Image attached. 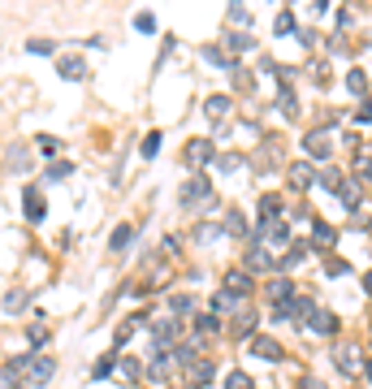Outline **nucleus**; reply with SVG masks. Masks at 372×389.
I'll return each instance as SVG.
<instances>
[{
  "mask_svg": "<svg viewBox=\"0 0 372 389\" xmlns=\"http://www.w3.org/2000/svg\"><path fill=\"white\" fill-rule=\"evenodd\" d=\"M230 108H234V104H230V95H208V104H204V112H208L213 121H221Z\"/></svg>",
  "mask_w": 372,
  "mask_h": 389,
  "instance_id": "nucleus-24",
  "label": "nucleus"
},
{
  "mask_svg": "<svg viewBox=\"0 0 372 389\" xmlns=\"http://www.w3.org/2000/svg\"><path fill=\"white\" fill-rule=\"evenodd\" d=\"M160 143H165V134H160V130H152V134L143 139V148H139V152H143V160H152V156L160 152Z\"/></svg>",
  "mask_w": 372,
  "mask_h": 389,
  "instance_id": "nucleus-38",
  "label": "nucleus"
},
{
  "mask_svg": "<svg viewBox=\"0 0 372 389\" xmlns=\"http://www.w3.org/2000/svg\"><path fill=\"white\" fill-rule=\"evenodd\" d=\"M329 277H351V264H346V259H337V255L325 259V281H329Z\"/></svg>",
  "mask_w": 372,
  "mask_h": 389,
  "instance_id": "nucleus-35",
  "label": "nucleus"
},
{
  "mask_svg": "<svg viewBox=\"0 0 372 389\" xmlns=\"http://www.w3.org/2000/svg\"><path fill=\"white\" fill-rule=\"evenodd\" d=\"M13 389H22V385H13Z\"/></svg>",
  "mask_w": 372,
  "mask_h": 389,
  "instance_id": "nucleus-51",
  "label": "nucleus"
},
{
  "mask_svg": "<svg viewBox=\"0 0 372 389\" xmlns=\"http://www.w3.org/2000/svg\"><path fill=\"white\" fill-rule=\"evenodd\" d=\"M186 377H190V389H204V385H213V377H217V363L199 359V363H190V368H186Z\"/></svg>",
  "mask_w": 372,
  "mask_h": 389,
  "instance_id": "nucleus-17",
  "label": "nucleus"
},
{
  "mask_svg": "<svg viewBox=\"0 0 372 389\" xmlns=\"http://www.w3.org/2000/svg\"><path fill=\"white\" fill-rule=\"evenodd\" d=\"M217 238H225V225H195L190 230V242H217Z\"/></svg>",
  "mask_w": 372,
  "mask_h": 389,
  "instance_id": "nucleus-26",
  "label": "nucleus"
},
{
  "mask_svg": "<svg viewBox=\"0 0 372 389\" xmlns=\"http://www.w3.org/2000/svg\"><path fill=\"white\" fill-rule=\"evenodd\" d=\"M130 238H135V230H130V225H117V230H112V238H108V251H112V255L130 251Z\"/></svg>",
  "mask_w": 372,
  "mask_h": 389,
  "instance_id": "nucleus-21",
  "label": "nucleus"
},
{
  "mask_svg": "<svg viewBox=\"0 0 372 389\" xmlns=\"http://www.w3.org/2000/svg\"><path fill=\"white\" fill-rule=\"evenodd\" d=\"M217 329H221V316H217V312H199V316H195V333H199V337L217 333Z\"/></svg>",
  "mask_w": 372,
  "mask_h": 389,
  "instance_id": "nucleus-27",
  "label": "nucleus"
},
{
  "mask_svg": "<svg viewBox=\"0 0 372 389\" xmlns=\"http://www.w3.org/2000/svg\"><path fill=\"white\" fill-rule=\"evenodd\" d=\"M355 177H360V182H372V139L355 148Z\"/></svg>",
  "mask_w": 372,
  "mask_h": 389,
  "instance_id": "nucleus-18",
  "label": "nucleus"
},
{
  "mask_svg": "<svg viewBox=\"0 0 372 389\" xmlns=\"http://www.w3.org/2000/svg\"><path fill=\"white\" fill-rule=\"evenodd\" d=\"M242 264H247V272H264V268H273V255L264 251L260 238H251V247H247V255H242Z\"/></svg>",
  "mask_w": 372,
  "mask_h": 389,
  "instance_id": "nucleus-9",
  "label": "nucleus"
},
{
  "mask_svg": "<svg viewBox=\"0 0 372 389\" xmlns=\"http://www.w3.org/2000/svg\"><path fill=\"white\" fill-rule=\"evenodd\" d=\"M268 299H273V307H286V303H295V299H299V295H295V281H290V277L268 281Z\"/></svg>",
  "mask_w": 372,
  "mask_h": 389,
  "instance_id": "nucleus-14",
  "label": "nucleus"
},
{
  "mask_svg": "<svg viewBox=\"0 0 372 389\" xmlns=\"http://www.w3.org/2000/svg\"><path fill=\"white\" fill-rule=\"evenodd\" d=\"M22 307H26V295H22V290H9V295H5V316H18Z\"/></svg>",
  "mask_w": 372,
  "mask_h": 389,
  "instance_id": "nucleus-37",
  "label": "nucleus"
},
{
  "mask_svg": "<svg viewBox=\"0 0 372 389\" xmlns=\"http://www.w3.org/2000/svg\"><path fill=\"white\" fill-rule=\"evenodd\" d=\"M290 30H299V22H295V13H290V9H282L277 22H273V35H290Z\"/></svg>",
  "mask_w": 372,
  "mask_h": 389,
  "instance_id": "nucleus-30",
  "label": "nucleus"
},
{
  "mask_svg": "<svg viewBox=\"0 0 372 389\" xmlns=\"http://www.w3.org/2000/svg\"><path fill=\"white\" fill-rule=\"evenodd\" d=\"M121 372H126V381H135V385H139V377H143L135 359H121Z\"/></svg>",
  "mask_w": 372,
  "mask_h": 389,
  "instance_id": "nucleus-46",
  "label": "nucleus"
},
{
  "mask_svg": "<svg viewBox=\"0 0 372 389\" xmlns=\"http://www.w3.org/2000/svg\"><path fill=\"white\" fill-rule=\"evenodd\" d=\"M286 212V199L282 194H260V225H277Z\"/></svg>",
  "mask_w": 372,
  "mask_h": 389,
  "instance_id": "nucleus-10",
  "label": "nucleus"
},
{
  "mask_svg": "<svg viewBox=\"0 0 372 389\" xmlns=\"http://www.w3.org/2000/svg\"><path fill=\"white\" fill-rule=\"evenodd\" d=\"M346 87H351V95H364V100H368V74L364 70H351L346 74Z\"/></svg>",
  "mask_w": 372,
  "mask_h": 389,
  "instance_id": "nucleus-28",
  "label": "nucleus"
},
{
  "mask_svg": "<svg viewBox=\"0 0 372 389\" xmlns=\"http://www.w3.org/2000/svg\"><path fill=\"white\" fill-rule=\"evenodd\" d=\"M364 295H372V268L364 272Z\"/></svg>",
  "mask_w": 372,
  "mask_h": 389,
  "instance_id": "nucleus-48",
  "label": "nucleus"
},
{
  "mask_svg": "<svg viewBox=\"0 0 372 389\" xmlns=\"http://www.w3.org/2000/svg\"><path fill=\"white\" fill-rule=\"evenodd\" d=\"M307 329H312V333H320V337H329V333H337V316L329 312V307H316V312H312V320H307Z\"/></svg>",
  "mask_w": 372,
  "mask_h": 389,
  "instance_id": "nucleus-13",
  "label": "nucleus"
},
{
  "mask_svg": "<svg viewBox=\"0 0 372 389\" xmlns=\"http://www.w3.org/2000/svg\"><path fill=\"white\" fill-rule=\"evenodd\" d=\"M177 203L182 208H190V212H195V203H213V186H208V177H199V173H190L186 182H182V190H177Z\"/></svg>",
  "mask_w": 372,
  "mask_h": 389,
  "instance_id": "nucleus-2",
  "label": "nucleus"
},
{
  "mask_svg": "<svg viewBox=\"0 0 372 389\" xmlns=\"http://www.w3.org/2000/svg\"><path fill=\"white\" fill-rule=\"evenodd\" d=\"M177 333H182V316H165V320H156V324H152V346H169Z\"/></svg>",
  "mask_w": 372,
  "mask_h": 389,
  "instance_id": "nucleus-7",
  "label": "nucleus"
},
{
  "mask_svg": "<svg viewBox=\"0 0 372 389\" xmlns=\"http://www.w3.org/2000/svg\"><path fill=\"white\" fill-rule=\"evenodd\" d=\"M217 169L221 173H234V169H242V160L238 156H217Z\"/></svg>",
  "mask_w": 372,
  "mask_h": 389,
  "instance_id": "nucleus-44",
  "label": "nucleus"
},
{
  "mask_svg": "<svg viewBox=\"0 0 372 389\" xmlns=\"http://www.w3.org/2000/svg\"><path fill=\"white\" fill-rule=\"evenodd\" d=\"M225 48H230V52H251L255 39L247 35V30H230V35H225Z\"/></svg>",
  "mask_w": 372,
  "mask_h": 389,
  "instance_id": "nucleus-25",
  "label": "nucleus"
},
{
  "mask_svg": "<svg viewBox=\"0 0 372 389\" xmlns=\"http://www.w3.org/2000/svg\"><path fill=\"white\" fill-rule=\"evenodd\" d=\"M312 182H320V177L307 169V165H290V169H286V186H290V190H307Z\"/></svg>",
  "mask_w": 372,
  "mask_h": 389,
  "instance_id": "nucleus-15",
  "label": "nucleus"
},
{
  "mask_svg": "<svg viewBox=\"0 0 372 389\" xmlns=\"http://www.w3.org/2000/svg\"><path fill=\"white\" fill-rule=\"evenodd\" d=\"M342 182H346V177L337 173V169H325V173H320V182H316V186H320V190H333V194H337V190H342Z\"/></svg>",
  "mask_w": 372,
  "mask_h": 389,
  "instance_id": "nucleus-32",
  "label": "nucleus"
},
{
  "mask_svg": "<svg viewBox=\"0 0 372 389\" xmlns=\"http://www.w3.org/2000/svg\"><path fill=\"white\" fill-rule=\"evenodd\" d=\"M70 173H74L70 160H57V165H48V177H43V182H66Z\"/></svg>",
  "mask_w": 372,
  "mask_h": 389,
  "instance_id": "nucleus-33",
  "label": "nucleus"
},
{
  "mask_svg": "<svg viewBox=\"0 0 372 389\" xmlns=\"http://www.w3.org/2000/svg\"><path fill=\"white\" fill-rule=\"evenodd\" d=\"M225 290H234L238 299H247L251 290H255V277H251L247 268H234V272H225Z\"/></svg>",
  "mask_w": 372,
  "mask_h": 389,
  "instance_id": "nucleus-12",
  "label": "nucleus"
},
{
  "mask_svg": "<svg viewBox=\"0 0 372 389\" xmlns=\"http://www.w3.org/2000/svg\"><path fill=\"white\" fill-rule=\"evenodd\" d=\"M221 225H225V234H230V238H247V217H242L238 208H230Z\"/></svg>",
  "mask_w": 372,
  "mask_h": 389,
  "instance_id": "nucleus-20",
  "label": "nucleus"
},
{
  "mask_svg": "<svg viewBox=\"0 0 372 389\" xmlns=\"http://www.w3.org/2000/svg\"><path fill=\"white\" fill-rule=\"evenodd\" d=\"M247 355H255V359H268V363H282V359H286V350L273 342V337H264V333H255V337H251Z\"/></svg>",
  "mask_w": 372,
  "mask_h": 389,
  "instance_id": "nucleus-6",
  "label": "nucleus"
},
{
  "mask_svg": "<svg viewBox=\"0 0 372 389\" xmlns=\"http://www.w3.org/2000/svg\"><path fill=\"white\" fill-rule=\"evenodd\" d=\"M277 108H282V117H299V95H295V87H282L277 91Z\"/></svg>",
  "mask_w": 372,
  "mask_h": 389,
  "instance_id": "nucleus-22",
  "label": "nucleus"
},
{
  "mask_svg": "<svg viewBox=\"0 0 372 389\" xmlns=\"http://www.w3.org/2000/svg\"><path fill=\"white\" fill-rule=\"evenodd\" d=\"M337 247V230H333V225L329 221H312V238H307V251H316V255H329Z\"/></svg>",
  "mask_w": 372,
  "mask_h": 389,
  "instance_id": "nucleus-3",
  "label": "nucleus"
},
{
  "mask_svg": "<svg viewBox=\"0 0 372 389\" xmlns=\"http://www.w3.org/2000/svg\"><path fill=\"white\" fill-rule=\"evenodd\" d=\"M112 368H117V355H104V359L91 368V381H108V377H112Z\"/></svg>",
  "mask_w": 372,
  "mask_h": 389,
  "instance_id": "nucleus-31",
  "label": "nucleus"
},
{
  "mask_svg": "<svg viewBox=\"0 0 372 389\" xmlns=\"http://www.w3.org/2000/svg\"><path fill=\"white\" fill-rule=\"evenodd\" d=\"M182 160L199 169V165H208V160H217V143H213V139H190L186 152H182Z\"/></svg>",
  "mask_w": 372,
  "mask_h": 389,
  "instance_id": "nucleus-5",
  "label": "nucleus"
},
{
  "mask_svg": "<svg viewBox=\"0 0 372 389\" xmlns=\"http://www.w3.org/2000/svg\"><path fill=\"white\" fill-rule=\"evenodd\" d=\"M355 121H360V126L372 121V100H360V108H355Z\"/></svg>",
  "mask_w": 372,
  "mask_h": 389,
  "instance_id": "nucleus-45",
  "label": "nucleus"
},
{
  "mask_svg": "<svg viewBox=\"0 0 372 389\" xmlns=\"http://www.w3.org/2000/svg\"><path fill=\"white\" fill-rule=\"evenodd\" d=\"M35 143H39V152H43V156H57V152H61V139H57V134H39Z\"/></svg>",
  "mask_w": 372,
  "mask_h": 389,
  "instance_id": "nucleus-40",
  "label": "nucleus"
},
{
  "mask_svg": "<svg viewBox=\"0 0 372 389\" xmlns=\"http://www.w3.org/2000/svg\"><path fill=\"white\" fill-rule=\"evenodd\" d=\"M169 307H173V316H186V312H195V299H190L186 290H182V295H173V299H169Z\"/></svg>",
  "mask_w": 372,
  "mask_h": 389,
  "instance_id": "nucleus-36",
  "label": "nucleus"
},
{
  "mask_svg": "<svg viewBox=\"0 0 372 389\" xmlns=\"http://www.w3.org/2000/svg\"><path fill=\"white\" fill-rule=\"evenodd\" d=\"M337 199H342V208H346V212H360L364 182H360V177H346V182H342V190H337Z\"/></svg>",
  "mask_w": 372,
  "mask_h": 389,
  "instance_id": "nucleus-11",
  "label": "nucleus"
},
{
  "mask_svg": "<svg viewBox=\"0 0 372 389\" xmlns=\"http://www.w3.org/2000/svg\"><path fill=\"white\" fill-rule=\"evenodd\" d=\"M303 152L312 156V160H329V156H333V134H329V126L312 130V134L303 139Z\"/></svg>",
  "mask_w": 372,
  "mask_h": 389,
  "instance_id": "nucleus-4",
  "label": "nucleus"
},
{
  "mask_svg": "<svg viewBox=\"0 0 372 389\" xmlns=\"http://www.w3.org/2000/svg\"><path fill=\"white\" fill-rule=\"evenodd\" d=\"M87 74H91V70H87L83 57H66V61H61V78H70V83H83Z\"/></svg>",
  "mask_w": 372,
  "mask_h": 389,
  "instance_id": "nucleus-19",
  "label": "nucleus"
},
{
  "mask_svg": "<svg viewBox=\"0 0 372 389\" xmlns=\"http://www.w3.org/2000/svg\"><path fill=\"white\" fill-rule=\"evenodd\" d=\"M364 377H368V385H372V359H364Z\"/></svg>",
  "mask_w": 372,
  "mask_h": 389,
  "instance_id": "nucleus-49",
  "label": "nucleus"
},
{
  "mask_svg": "<svg viewBox=\"0 0 372 389\" xmlns=\"http://www.w3.org/2000/svg\"><path fill=\"white\" fill-rule=\"evenodd\" d=\"M22 203H26V221H43V194H39V186H22Z\"/></svg>",
  "mask_w": 372,
  "mask_h": 389,
  "instance_id": "nucleus-16",
  "label": "nucleus"
},
{
  "mask_svg": "<svg viewBox=\"0 0 372 389\" xmlns=\"http://www.w3.org/2000/svg\"><path fill=\"white\" fill-rule=\"evenodd\" d=\"M364 234H372V217H368V221H364Z\"/></svg>",
  "mask_w": 372,
  "mask_h": 389,
  "instance_id": "nucleus-50",
  "label": "nucleus"
},
{
  "mask_svg": "<svg viewBox=\"0 0 372 389\" xmlns=\"http://www.w3.org/2000/svg\"><path fill=\"white\" fill-rule=\"evenodd\" d=\"M135 30H143V35H156V18H152V13H135Z\"/></svg>",
  "mask_w": 372,
  "mask_h": 389,
  "instance_id": "nucleus-41",
  "label": "nucleus"
},
{
  "mask_svg": "<svg viewBox=\"0 0 372 389\" xmlns=\"http://www.w3.org/2000/svg\"><path fill=\"white\" fill-rule=\"evenodd\" d=\"M26 337H30V346H43V342H48V324H43V320H35V324L26 329Z\"/></svg>",
  "mask_w": 372,
  "mask_h": 389,
  "instance_id": "nucleus-39",
  "label": "nucleus"
},
{
  "mask_svg": "<svg viewBox=\"0 0 372 389\" xmlns=\"http://www.w3.org/2000/svg\"><path fill=\"white\" fill-rule=\"evenodd\" d=\"M18 372L26 377V385H52L57 377V359L52 355H43V350H30V355H18Z\"/></svg>",
  "mask_w": 372,
  "mask_h": 389,
  "instance_id": "nucleus-1",
  "label": "nucleus"
},
{
  "mask_svg": "<svg viewBox=\"0 0 372 389\" xmlns=\"http://www.w3.org/2000/svg\"><path fill=\"white\" fill-rule=\"evenodd\" d=\"M255 320H260L255 312H238V316H234V337H247V333L255 329Z\"/></svg>",
  "mask_w": 372,
  "mask_h": 389,
  "instance_id": "nucleus-29",
  "label": "nucleus"
},
{
  "mask_svg": "<svg viewBox=\"0 0 372 389\" xmlns=\"http://www.w3.org/2000/svg\"><path fill=\"white\" fill-rule=\"evenodd\" d=\"M225 389H251V377L247 372H230V377H225Z\"/></svg>",
  "mask_w": 372,
  "mask_h": 389,
  "instance_id": "nucleus-42",
  "label": "nucleus"
},
{
  "mask_svg": "<svg viewBox=\"0 0 372 389\" xmlns=\"http://www.w3.org/2000/svg\"><path fill=\"white\" fill-rule=\"evenodd\" d=\"M26 52H30V57H52L57 43H52V39H26Z\"/></svg>",
  "mask_w": 372,
  "mask_h": 389,
  "instance_id": "nucleus-34",
  "label": "nucleus"
},
{
  "mask_svg": "<svg viewBox=\"0 0 372 389\" xmlns=\"http://www.w3.org/2000/svg\"><path fill=\"white\" fill-rule=\"evenodd\" d=\"M355 350H360V346H337L333 350V363L342 368V372H355V368H360V355H355Z\"/></svg>",
  "mask_w": 372,
  "mask_h": 389,
  "instance_id": "nucleus-23",
  "label": "nucleus"
},
{
  "mask_svg": "<svg viewBox=\"0 0 372 389\" xmlns=\"http://www.w3.org/2000/svg\"><path fill=\"white\" fill-rule=\"evenodd\" d=\"M230 22L247 26V22H251V9H247V5H230Z\"/></svg>",
  "mask_w": 372,
  "mask_h": 389,
  "instance_id": "nucleus-43",
  "label": "nucleus"
},
{
  "mask_svg": "<svg viewBox=\"0 0 372 389\" xmlns=\"http://www.w3.org/2000/svg\"><path fill=\"white\" fill-rule=\"evenodd\" d=\"M295 389H325V385H320V381H316V377H303V381H299V385H295Z\"/></svg>",
  "mask_w": 372,
  "mask_h": 389,
  "instance_id": "nucleus-47",
  "label": "nucleus"
},
{
  "mask_svg": "<svg viewBox=\"0 0 372 389\" xmlns=\"http://www.w3.org/2000/svg\"><path fill=\"white\" fill-rule=\"evenodd\" d=\"M242 307V299L234 295V290H213V299H208V312H217V316H230V312H238Z\"/></svg>",
  "mask_w": 372,
  "mask_h": 389,
  "instance_id": "nucleus-8",
  "label": "nucleus"
}]
</instances>
